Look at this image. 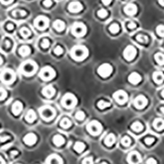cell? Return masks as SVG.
I'll return each mask as SVG.
<instances>
[{
	"mask_svg": "<svg viewBox=\"0 0 164 164\" xmlns=\"http://www.w3.org/2000/svg\"><path fill=\"white\" fill-rule=\"evenodd\" d=\"M71 54H72V57L74 59L81 61V60H83L85 58L87 54H88V50L85 46H75L72 49Z\"/></svg>",
	"mask_w": 164,
	"mask_h": 164,
	"instance_id": "cell-1",
	"label": "cell"
},
{
	"mask_svg": "<svg viewBox=\"0 0 164 164\" xmlns=\"http://www.w3.org/2000/svg\"><path fill=\"white\" fill-rule=\"evenodd\" d=\"M40 115L42 118H44L46 121H49L54 117L55 116V110L52 107L49 106H45L44 108H41L40 110Z\"/></svg>",
	"mask_w": 164,
	"mask_h": 164,
	"instance_id": "cell-2",
	"label": "cell"
},
{
	"mask_svg": "<svg viewBox=\"0 0 164 164\" xmlns=\"http://www.w3.org/2000/svg\"><path fill=\"white\" fill-rule=\"evenodd\" d=\"M62 103L65 108H73L76 104V98L72 94H66L64 97L62 98Z\"/></svg>",
	"mask_w": 164,
	"mask_h": 164,
	"instance_id": "cell-3",
	"label": "cell"
},
{
	"mask_svg": "<svg viewBox=\"0 0 164 164\" xmlns=\"http://www.w3.org/2000/svg\"><path fill=\"white\" fill-rule=\"evenodd\" d=\"M72 34L74 35L78 36V37H81V36H83V35H85L86 26L83 24V23H81V22H75V24L72 26Z\"/></svg>",
	"mask_w": 164,
	"mask_h": 164,
	"instance_id": "cell-4",
	"label": "cell"
},
{
	"mask_svg": "<svg viewBox=\"0 0 164 164\" xmlns=\"http://www.w3.org/2000/svg\"><path fill=\"white\" fill-rule=\"evenodd\" d=\"M36 69H37V66L32 61H27L24 62L22 66V72L25 73L26 75H31L35 72Z\"/></svg>",
	"mask_w": 164,
	"mask_h": 164,
	"instance_id": "cell-5",
	"label": "cell"
},
{
	"mask_svg": "<svg viewBox=\"0 0 164 164\" xmlns=\"http://www.w3.org/2000/svg\"><path fill=\"white\" fill-rule=\"evenodd\" d=\"M0 79L1 81L7 84H11L15 79V75L13 72L10 69H6L0 74Z\"/></svg>",
	"mask_w": 164,
	"mask_h": 164,
	"instance_id": "cell-6",
	"label": "cell"
},
{
	"mask_svg": "<svg viewBox=\"0 0 164 164\" xmlns=\"http://www.w3.org/2000/svg\"><path fill=\"white\" fill-rule=\"evenodd\" d=\"M113 72V67L108 63L102 64L98 68V73L102 77H108Z\"/></svg>",
	"mask_w": 164,
	"mask_h": 164,
	"instance_id": "cell-7",
	"label": "cell"
},
{
	"mask_svg": "<svg viewBox=\"0 0 164 164\" xmlns=\"http://www.w3.org/2000/svg\"><path fill=\"white\" fill-rule=\"evenodd\" d=\"M87 129H88L90 134L96 135V134H99L101 131H102V126H101V124L99 121H92L87 126Z\"/></svg>",
	"mask_w": 164,
	"mask_h": 164,
	"instance_id": "cell-8",
	"label": "cell"
},
{
	"mask_svg": "<svg viewBox=\"0 0 164 164\" xmlns=\"http://www.w3.org/2000/svg\"><path fill=\"white\" fill-rule=\"evenodd\" d=\"M55 75V72L54 70L50 67H44L43 69L41 70L40 73V76L44 80H51L54 77Z\"/></svg>",
	"mask_w": 164,
	"mask_h": 164,
	"instance_id": "cell-9",
	"label": "cell"
},
{
	"mask_svg": "<svg viewBox=\"0 0 164 164\" xmlns=\"http://www.w3.org/2000/svg\"><path fill=\"white\" fill-rule=\"evenodd\" d=\"M35 25L40 30H44L48 27L49 25V19L46 16H40L35 20Z\"/></svg>",
	"mask_w": 164,
	"mask_h": 164,
	"instance_id": "cell-10",
	"label": "cell"
},
{
	"mask_svg": "<svg viewBox=\"0 0 164 164\" xmlns=\"http://www.w3.org/2000/svg\"><path fill=\"white\" fill-rule=\"evenodd\" d=\"M135 55H136V49L132 45H128L124 50L123 56L127 61H131L134 59Z\"/></svg>",
	"mask_w": 164,
	"mask_h": 164,
	"instance_id": "cell-11",
	"label": "cell"
},
{
	"mask_svg": "<svg viewBox=\"0 0 164 164\" xmlns=\"http://www.w3.org/2000/svg\"><path fill=\"white\" fill-rule=\"evenodd\" d=\"M127 160L130 164H139L141 162V157L138 152L134 151L130 153L129 156L127 158Z\"/></svg>",
	"mask_w": 164,
	"mask_h": 164,
	"instance_id": "cell-12",
	"label": "cell"
},
{
	"mask_svg": "<svg viewBox=\"0 0 164 164\" xmlns=\"http://www.w3.org/2000/svg\"><path fill=\"white\" fill-rule=\"evenodd\" d=\"M148 103V100L144 95H139L138 97L135 98L134 100V106L137 108H143L145 107Z\"/></svg>",
	"mask_w": 164,
	"mask_h": 164,
	"instance_id": "cell-13",
	"label": "cell"
},
{
	"mask_svg": "<svg viewBox=\"0 0 164 164\" xmlns=\"http://www.w3.org/2000/svg\"><path fill=\"white\" fill-rule=\"evenodd\" d=\"M113 97L119 103H124L127 100V94L123 90H118L113 94Z\"/></svg>",
	"mask_w": 164,
	"mask_h": 164,
	"instance_id": "cell-14",
	"label": "cell"
},
{
	"mask_svg": "<svg viewBox=\"0 0 164 164\" xmlns=\"http://www.w3.org/2000/svg\"><path fill=\"white\" fill-rule=\"evenodd\" d=\"M83 6L80 2H72L68 6V9L69 11L72 12H79L82 10Z\"/></svg>",
	"mask_w": 164,
	"mask_h": 164,
	"instance_id": "cell-15",
	"label": "cell"
},
{
	"mask_svg": "<svg viewBox=\"0 0 164 164\" xmlns=\"http://www.w3.org/2000/svg\"><path fill=\"white\" fill-rule=\"evenodd\" d=\"M23 140H24V142L27 145H35V142H36L37 137H36V135H35V134L29 133V134H27L25 136Z\"/></svg>",
	"mask_w": 164,
	"mask_h": 164,
	"instance_id": "cell-16",
	"label": "cell"
},
{
	"mask_svg": "<svg viewBox=\"0 0 164 164\" xmlns=\"http://www.w3.org/2000/svg\"><path fill=\"white\" fill-rule=\"evenodd\" d=\"M124 11L125 12L129 15V16H132V15H134L137 12V7L134 3H128L125 8H124Z\"/></svg>",
	"mask_w": 164,
	"mask_h": 164,
	"instance_id": "cell-17",
	"label": "cell"
},
{
	"mask_svg": "<svg viewBox=\"0 0 164 164\" xmlns=\"http://www.w3.org/2000/svg\"><path fill=\"white\" fill-rule=\"evenodd\" d=\"M42 93L44 96L48 98H51L54 94H55V89L52 85H49L45 86L42 90Z\"/></svg>",
	"mask_w": 164,
	"mask_h": 164,
	"instance_id": "cell-18",
	"label": "cell"
},
{
	"mask_svg": "<svg viewBox=\"0 0 164 164\" xmlns=\"http://www.w3.org/2000/svg\"><path fill=\"white\" fill-rule=\"evenodd\" d=\"M128 81L131 84L136 85V84H138L141 81V76H140L139 73L132 72L131 74L129 75V77H128Z\"/></svg>",
	"mask_w": 164,
	"mask_h": 164,
	"instance_id": "cell-19",
	"label": "cell"
},
{
	"mask_svg": "<svg viewBox=\"0 0 164 164\" xmlns=\"http://www.w3.org/2000/svg\"><path fill=\"white\" fill-rule=\"evenodd\" d=\"M47 164H62V161L59 156L53 154L47 159Z\"/></svg>",
	"mask_w": 164,
	"mask_h": 164,
	"instance_id": "cell-20",
	"label": "cell"
},
{
	"mask_svg": "<svg viewBox=\"0 0 164 164\" xmlns=\"http://www.w3.org/2000/svg\"><path fill=\"white\" fill-rule=\"evenodd\" d=\"M22 108H23V105H22V103L20 101H16L12 105V111L13 114L18 115L22 112Z\"/></svg>",
	"mask_w": 164,
	"mask_h": 164,
	"instance_id": "cell-21",
	"label": "cell"
},
{
	"mask_svg": "<svg viewBox=\"0 0 164 164\" xmlns=\"http://www.w3.org/2000/svg\"><path fill=\"white\" fill-rule=\"evenodd\" d=\"M153 78L156 83L160 84L164 81V74L162 72H155L153 73Z\"/></svg>",
	"mask_w": 164,
	"mask_h": 164,
	"instance_id": "cell-22",
	"label": "cell"
},
{
	"mask_svg": "<svg viewBox=\"0 0 164 164\" xmlns=\"http://www.w3.org/2000/svg\"><path fill=\"white\" fill-rule=\"evenodd\" d=\"M25 118L26 120L28 122H33V121H35V118H36V115H35V113L34 112V110L32 109H30V110L28 111L26 114V117H25Z\"/></svg>",
	"mask_w": 164,
	"mask_h": 164,
	"instance_id": "cell-23",
	"label": "cell"
},
{
	"mask_svg": "<svg viewBox=\"0 0 164 164\" xmlns=\"http://www.w3.org/2000/svg\"><path fill=\"white\" fill-rule=\"evenodd\" d=\"M153 127L158 131H162L164 129V120L162 118H157L153 121Z\"/></svg>",
	"mask_w": 164,
	"mask_h": 164,
	"instance_id": "cell-24",
	"label": "cell"
},
{
	"mask_svg": "<svg viewBox=\"0 0 164 164\" xmlns=\"http://www.w3.org/2000/svg\"><path fill=\"white\" fill-rule=\"evenodd\" d=\"M115 141H116V137L113 134H108L104 140L105 145L107 146H112L113 144L115 143Z\"/></svg>",
	"mask_w": 164,
	"mask_h": 164,
	"instance_id": "cell-25",
	"label": "cell"
},
{
	"mask_svg": "<svg viewBox=\"0 0 164 164\" xmlns=\"http://www.w3.org/2000/svg\"><path fill=\"white\" fill-rule=\"evenodd\" d=\"M54 27L58 31H62L65 29V23L61 20H56L54 22Z\"/></svg>",
	"mask_w": 164,
	"mask_h": 164,
	"instance_id": "cell-26",
	"label": "cell"
},
{
	"mask_svg": "<svg viewBox=\"0 0 164 164\" xmlns=\"http://www.w3.org/2000/svg\"><path fill=\"white\" fill-rule=\"evenodd\" d=\"M53 141H54L55 145L61 146L64 144L65 140L62 135H60V134H56V135L54 137V139H53Z\"/></svg>",
	"mask_w": 164,
	"mask_h": 164,
	"instance_id": "cell-27",
	"label": "cell"
},
{
	"mask_svg": "<svg viewBox=\"0 0 164 164\" xmlns=\"http://www.w3.org/2000/svg\"><path fill=\"white\" fill-rule=\"evenodd\" d=\"M30 53V49L29 46L23 45L19 49V54H21L22 56H27L29 55Z\"/></svg>",
	"mask_w": 164,
	"mask_h": 164,
	"instance_id": "cell-28",
	"label": "cell"
},
{
	"mask_svg": "<svg viewBox=\"0 0 164 164\" xmlns=\"http://www.w3.org/2000/svg\"><path fill=\"white\" fill-rule=\"evenodd\" d=\"M12 14L15 17L20 18V17H23V16H26V12L24 11V10H22V9H16V10H14Z\"/></svg>",
	"mask_w": 164,
	"mask_h": 164,
	"instance_id": "cell-29",
	"label": "cell"
},
{
	"mask_svg": "<svg viewBox=\"0 0 164 164\" xmlns=\"http://www.w3.org/2000/svg\"><path fill=\"white\" fill-rule=\"evenodd\" d=\"M154 58L156 60V62L159 63V65L164 64V54L162 53H157L154 55Z\"/></svg>",
	"mask_w": 164,
	"mask_h": 164,
	"instance_id": "cell-30",
	"label": "cell"
},
{
	"mask_svg": "<svg viewBox=\"0 0 164 164\" xmlns=\"http://www.w3.org/2000/svg\"><path fill=\"white\" fill-rule=\"evenodd\" d=\"M74 148H75V150L76 152L81 153L85 148V145L82 142H76L75 144V145H74Z\"/></svg>",
	"mask_w": 164,
	"mask_h": 164,
	"instance_id": "cell-31",
	"label": "cell"
},
{
	"mask_svg": "<svg viewBox=\"0 0 164 164\" xmlns=\"http://www.w3.org/2000/svg\"><path fill=\"white\" fill-rule=\"evenodd\" d=\"M131 129L136 132H140L143 130V125L139 121H135L131 125Z\"/></svg>",
	"mask_w": 164,
	"mask_h": 164,
	"instance_id": "cell-32",
	"label": "cell"
},
{
	"mask_svg": "<svg viewBox=\"0 0 164 164\" xmlns=\"http://www.w3.org/2000/svg\"><path fill=\"white\" fill-rule=\"evenodd\" d=\"M60 126L63 128H69L72 126V121L68 118H63L60 122Z\"/></svg>",
	"mask_w": 164,
	"mask_h": 164,
	"instance_id": "cell-33",
	"label": "cell"
},
{
	"mask_svg": "<svg viewBox=\"0 0 164 164\" xmlns=\"http://www.w3.org/2000/svg\"><path fill=\"white\" fill-rule=\"evenodd\" d=\"M97 106L98 108H100V109H103V108H108V107H109V106H110V103L106 102L104 100H99V101L98 102Z\"/></svg>",
	"mask_w": 164,
	"mask_h": 164,
	"instance_id": "cell-34",
	"label": "cell"
},
{
	"mask_svg": "<svg viewBox=\"0 0 164 164\" xmlns=\"http://www.w3.org/2000/svg\"><path fill=\"white\" fill-rule=\"evenodd\" d=\"M136 40L142 44H147L148 41V37L144 35H136Z\"/></svg>",
	"mask_w": 164,
	"mask_h": 164,
	"instance_id": "cell-35",
	"label": "cell"
},
{
	"mask_svg": "<svg viewBox=\"0 0 164 164\" xmlns=\"http://www.w3.org/2000/svg\"><path fill=\"white\" fill-rule=\"evenodd\" d=\"M20 32H21V35H22L24 38L29 37L30 35V30H29L28 28H26V27H23V28H22Z\"/></svg>",
	"mask_w": 164,
	"mask_h": 164,
	"instance_id": "cell-36",
	"label": "cell"
},
{
	"mask_svg": "<svg viewBox=\"0 0 164 164\" xmlns=\"http://www.w3.org/2000/svg\"><path fill=\"white\" fill-rule=\"evenodd\" d=\"M119 29H120L119 26L117 24H116V23L111 25L110 27H109V30H110L113 34H117V33L119 31Z\"/></svg>",
	"mask_w": 164,
	"mask_h": 164,
	"instance_id": "cell-37",
	"label": "cell"
},
{
	"mask_svg": "<svg viewBox=\"0 0 164 164\" xmlns=\"http://www.w3.org/2000/svg\"><path fill=\"white\" fill-rule=\"evenodd\" d=\"M131 143V139H130L128 136H124V137L121 139V144H122L124 146H126V147L130 146Z\"/></svg>",
	"mask_w": 164,
	"mask_h": 164,
	"instance_id": "cell-38",
	"label": "cell"
},
{
	"mask_svg": "<svg viewBox=\"0 0 164 164\" xmlns=\"http://www.w3.org/2000/svg\"><path fill=\"white\" fill-rule=\"evenodd\" d=\"M85 117V114L82 111H78L77 113H75V118L79 120V121H82Z\"/></svg>",
	"mask_w": 164,
	"mask_h": 164,
	"instance_id": "cell-39",
	"label": "cell"
},
{
	"mask_svg": "<svg viewBox=\"0 0 164 164\" xmlns=\"http://www.w3.org/2000/svg\"><path fill=\"white\" fill-rule=\"evenodd\" d=\"M98 16L101 17V18H104V17L108 16V12H107V10L102 8V9H100V10L98 11Z\"/></svg>",
	"mask_w": 164,
	"mask_h": 164,
	"instance_id": "cell-40",
	"label": "cell"
},
{
	"mask_svg": "<svg viewBox=\"0 0 164 164\" xmlns=\"http://www.w3.org/2000/svg\"><path fill=\"white\" fill-rule=\"evenodd\" d=\"M156 31L158 35L160 36H164V26L163 25H160L159 26H157Z\"/></svg>",
	"mask_w": 164,
	"mask_h": 164,
	"instance_id": "cell-41",
	"label": "cell"
},
{
	"mask_svg": "<svg viewBox=\"0 0 164 164\" xmlns=\"http://www.w3.org/2000/svg\"><path fill=\"white\" fill-rule=\"evenodd\" d=\"M3 44V47H4L5 49H9L12 45L11 40H10L8 38H5V39H4Z\"/></svg>",
	"mask_w": 164,
	"mask_h": 164,
	"instance_id": "cell-42",
	"label": "cell"
},
{
	"mask_svg": "<svg viewBox=\"0 0 164 164\" xmlns=\"http://www.w3.org/2000/svg\"><path fill=\"white\" fill-rule=\"evenodd\" d=\"M49 40H47V39H44L42 42H41V46L43 47L44 49H47V48H49Z\"/></svg>",
	"mask_w": 164,
	"mask_h": 164,
	"instance_id": "cell-43",
	"label": "cell"
},
{
	"mask_svg": "<svg viewBox=\"0 0 164 164\" xmlns=\"http://www.w3.org/2000/svg\"><path fill=\"white\" fill-rule=\"evenodd\" d=\"M63 53V49L61 46H57L56 48L54 49V54H57V55H61V54Z\"/></svg>",
	"mask_w": 164,
	"mask_h": 164,
	"instance_id": "cell-44",
	"label": "cell"
},
{
	"mask_svg": "<svg viewBox=\"0 0 164 164\" xmlns=\"http://www.w3.org/2000/svg\"><path fill=\"white\" fill-rule=\"evenodd\" d=\"M82 164H94V161H93V158L92 157H88L84 159L82 162Z\"/></svg>",
	"mask_w": 164,
	"mask_h": 164,
	"instance_id": "cell-45",
	"label": "cell"
},
{
	"mask_svg": "<svg viewBox=\"0 0 164 164\" xmlns=\"http://www.w3.org/2000/svg\"><path fill=\"white\" fill-rule=\"evenodd\" d=\"M7 96V91L3 88H0V100L5 99Z\"/></svg>",
	"mask_w": 164,
	"mask_h": 164,
	"instance_id": "cell-46",
	"label": "cell"
},
{
	"mask_svg": "<svg viewBox=\"0 0 164 164\" xmlns=\"http://www.w3.org/2000/svg\"><path fill=\"white\" fill-rule=\"evenodd\" d=\"M145 142L146 145H152L153 142H154V139L153 137H148L145 138Z\"/></svg>",
	"mask_w": 164,
	"mask_h": 164,
	"instance_id": "cell-47",
	"label": "cell"
},
{
	"mask_svg": "<svg viewBox=\"0 0 164 164\" xmlns=\"http://www.w3.org/2000/svg\"><path fill=\"white\" fill-rule=\"evenodd\" d=\"M53 4V2H52V0H44V5L45 6V7H50Z\"/></svg>",
	"mask_w": 164,
	"mask_h": 164,
	"instance_id": "cell-48",
	"label": "cell"
},
{
	"mask_svg": "<svg viewBox=\"0 0 164 164\" xmlns=\"http://www.w3.org/2000/svg\"><path fill=\"white\" fill-rule=\"evenodd\" d=\"M127 26H128V28H130V29H134V27L136 26V24L133 22H129L127 23Z\"/></svg>",
	"mask_w": 164,
	"mask_h": 164,
	"instance_id": "cell-49",
	"label": "cell"
},
{
	"mask_svg": "<svg viewBox=\"0 0 164 164\" xmlns=\"http://www.w3.org/2000/svg\"><path fill=\"white\" fill-rule=\"evenodd\" d=\"M146 163L147 164H157V161L153 158H150V159H148L146 162Z\"/></svg>",
	"mask_w": 164,
	"mask_h": 164,
	"instance_id": "cell-50",
	"label": "cell"
},
{
	"mask_svg": "<svg viewBox=\"0 0 164 164\" xmlns=\"http://www.w3.org/2000/svg\"><path fill=\"white\" fill-rule=\"evenodd\" d=\"M7 29H8V30H12L14 29V26L12 23H8V25H7Z\"/></svg>",
	"mask_w": 164,
	"mask_h": 164,
	"instance_id": "cell-51",
	"label": "cell"
},
{
	"mask_svg": "<svg viewBox=\"0 0 164 164\" xmlns=\"http://www.w3.org/2000/svg\"><path fill=\"white\" fill-rule=\"evenodd\" d=\"M13 0H0V2L2 3H4V4H9L11 3Z\"/></svg>",
	"mask_w": 164,
	"mask_h": 164,
	"instance_id": "cell-52",
	"label": "cell"
},
{
	"mask_svg": "<svg viewBox=\"0 0 164 164\" xmlns=\"http://www.w3.org/2000/svg\"><path fill=\"white\" fill-rule=\"evenodd\" d=\"M102 2L104 5H108V4H110L111 3L112 0H102Z\"/></svg>",
	"mask_w": 164,
	"mask_h": 164,
	"instance_id": "cell-53",
	"label": "cell"
},
{
	"mask_svg": "<svg viewBox=\"0 0 164 164\" xmlns=\"http://www.w3.org/2000/svg\"><path fill=\"white\" fill-rule=\"evenodd\" d=\"M0 164H5V162L3 159V158L0 156Z\"/></svg>",
	"mask_w": 164,
	"mask_h": 164,
	"instance_id": "cell-54",
	"label": "cell"
},
{
	"mask_svg": "<svg viewBox=\"0 0 164 164\" xmlns=\"http://www.w3.org/2000/svg\"><path fill=\"white\" fill-rule=\"evenodd\" d=\"M17 151H12V152L11 153V154H12V156L13 157V156H15V155H16V154H17Z\"/></svg>",
	"mask_w": 164,
	"mask_h": 164,
	"instance_id": "cell-55",
	"label": "cell"
},
{
	"mask_svg": "<svg viewBox=\"0 0 164 164\" xmlns=\"http://www.w3.org/2000/svg\"><path fill=\"white\" fill-rule=\"evenodd\" d=\"M159 2L162 6H164V0H159Z\"/></svg>",
	"mask_w": 164,
	"mask_h": 164,
	"instance_id": "cell-56",
	"label": "cell"
},
{
	"mask_svg": "<svg viewBox=\"0 0 164 164\" xmlns=\"http://www.w3.org/2000/svg\"><path fill=\"white\" fill-rule=\"evenodd\" d=\"M161 94H162V97L164 98V89H163V90H162V91Z\"/></svg>",
	"mask_w": 164,
	"mask_h": 164,
	"instance_id": "cell-57",
	"label": "cell"
},
{
	"mask_svg": "<svg viewBox=\"0 0 164 164\" xmlns=\"http://www.w3.org/2000/svg\"><path fill=\"white\" fill-rule=\"evenodd\" d=\"M161 111H162V113H164V106H163V107H162V108H161Z\"/></svg>",
	"mask_w": 164,
	"mask_h": 164,
	"instance_id": "cell-58",
	"label": "cell"
},
{
	"mask_svg": "<svg viewBox=\"0 0 164 164\" xmlns=\"http://www.w3.org/2000/svg\"><path fill=\"white\" fill-rule=\"evenodd\" d=\"M2 62H3V59H2V58L0 57V64L2 63Z\"/></svg>",
	"mask_w": 164,
	"mask_h": 164,
	"instance_id": "cell-59",
	"label": "cell"
},
{
	"mask_svg": "<svg viewBox=\"0 0 164 164\" xmlns=\"http://www.w3.org/2000/svg\"><path fill=\"white\" fill-rule=\"evenodd\" d=\"M100 164H108L107 162H102V163H100Z\"/></svg>",
	"mask_w": 164,
	"mask_h": 164,
	"instance_id": "cell-60",
	"label": "cell"
}]
</instances>
